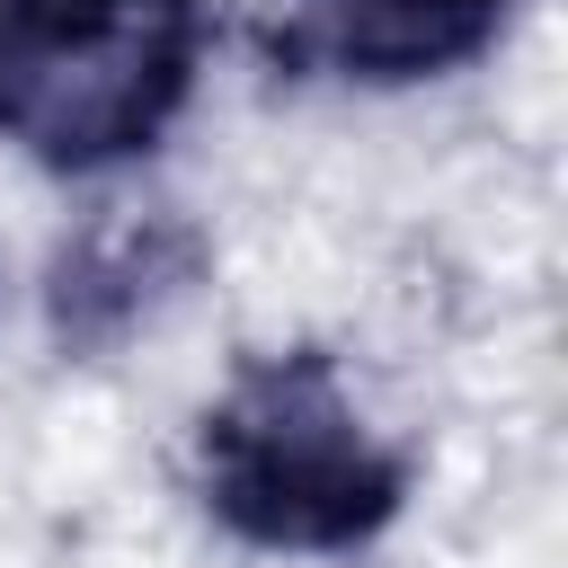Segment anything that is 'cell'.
<instances>
[{"instance_id":"cell-1","label":"cell","mask_w":568,"mask_h":568,"mask_svg":"<svg viewBox=\"0 0 568 568\" xmlns=\"http://www.w3.org/2000/svg\"><path fill=\"white\" fill-rule=\"evenodd\" d=\"M195 488L222 532L248 550H355L408 506V453L373 435L346 373L320 346L248 355L204 426H195Z\"/></svg>"},{"instance_id":"cell-2","label":"cell","mask_w":568,"mask_h":568,"mask_svg":"<svg viewBox=\"0 0 568 568\" xmlns=\"http://www.w3.org/2000/svg\"><path fill=\"white\" fill-rule=\"evenodd\" d=\"M204 62L195 0H0V142L98 178L142 160Z\"/></svg>"},{"instance_id":"cell-3","label":"cell","mask_w":568,"mask_h":568,"mask_svg":"<svg viewBox=\"0 0 568 568\" xmlns=\"http://www.w3.org/2000/svg\"><path fill=\"white\" fill-rule=\"evenodd\" d=\"M195 266H204V240L186 222H169V213L98 222L53 266V328H62V346H115V337H133L169 293H186Z\"/></svg>"},{"instance_id":"cell-4","label":"cell","mask_w":568,"mask_h":568,"mask_svg":"<svg viewBox=\"0 0 568 568\" xmlns=\"http://www.w3.org/2000/svg\"><path fill=\"white\" fill-rule=\"evenodd\" d=\"M515 0H302V53L346 80H435L497 44Z\"/></svg>"}]
</instances>
